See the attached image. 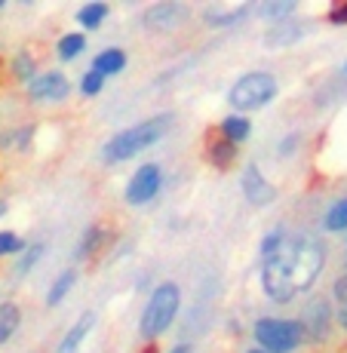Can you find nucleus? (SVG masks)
<instances>
[{
  "label": "nucleus",
  "mask_w": 347,
  "mask_h": 353,
  "mask_svg": "<svg viewBox=\"0 0 347 353\" xmlns=\"http://www.w3.org/2000/svg\"><path fill=\"white\" fill-rule=\"evenodd\" d=\"M323 228L329 230V234H341V230H347V196H341L338 203L329 206V212L323 215Z\"/></svg>",
  "instance_id": "24"
},
{
  "label": "nucleus",
  "mask_w": 347,
  "mask_h": 353,
  "mask_svg": "<svg viewBox=\"0 0 347 353\" xmlns=\"http://www.w3.org/2000/svg\"><path fill=\"white\" fill-rule=\"evenodd\" d=\"M10 71H12V77H16V80H22V83H31V80L37 77V62H34L31 52H16Z\"/></svg>",
  "instance_id": "25"
},
{
  "label": "nucleus",
  "mask_w": 347,
  "mask_h": 353,
  "mask_svg": "<svg viewBox=\"0 0 347 353\" xmlns=\"http://www.w3.org/2000/svg\"><path fill=\"white\" fill-rule=\"evenodd\" d=\"M126 68V52L120 50V46H108V50H101L99 56L92 59V71L101 74V77H114V74H120Z\"/></svg>",
  "instance_id": "16"
},
{
  "label": "nucleus",
  "mask_w": 347,
  "mask_h": 353,
  "mask_svg": "<svg viewBox=\"0 0 347 353\" xmlns=\"http://www.w3.org/2000/svg\"><path fill=\"white\" fill-rule=\"evenodd\" d=\"M43 252H46V246H43V243H31V246H25L22 252H19L16 274H19V276L31 274V270L37 268V261H40V258H43Z\"/></svg>",
  "instance_id": "26"
},
{
  "label": "nucleus",
  "mask_w": 347,
  "mask_h": 353,
  "mask_svg": "<svg viewBox=\"0 0 347 353\" xmlns=\"http://www.w3.org/2000/svg\"><path fill=\"white\" fill-rule=\"evenodd\" d=\"M215 129H219L228 141H234L237 148H240L243 141L252 135V123H249V117H243V114H228V117L219 120V126H215Z\"/></svg>",
  "instance_id": "17"
},
{
  "label": "nucleus",
  "mask_w": 347,
  "mask_h": 353,
  "mask_svg": "<svg viewBox=\"0 0 347 353\" xmlns=\"http://www.w3.org/2000/svg\"><path fill=\"white\" fill-rule=\"evenodd\" d=\"M246 16H249L246 3H240V6H209V10L203 12V19H206L212 28H230V25L243 22Z\"/></svg>",
  "instance_id": "14"
},
{
  "label": "nucleus",
  "mask_w": 347,
  "mask_h": 353,
  "mask_svg": "<svg viewBox=\"0 0 347 353\" xmlns=\"http://www.w3.org/2000/svg\"><path fill=\"white\" fill-rule=\"evenodd\" d=\"M332 295H335V301L338 304H344L347 301V274H341L335 280V286H332Z\"/></svg>",
  "instance_id": "31"
},
{
  "label": "nucleus",
  "mask_w": 347,
  "mask_h": 353,
  "mask_svg": "<svg viewBox=\"0 0 347 353\" xmlns=\"http://www.w3.org/2000/svg\"><path fill=\"white\" fill-rule=\"evenodd\" d=\"M92 329H95V314L92 310H86V314H80L77 323H74L71 329L62 335V341H59V347L52 353H80V347H83V341L90 338Z\"/></svg>",
  "instance_id": "13"
},
{
  "label": "nucleus",
  "mask_w": 347,
  "mask_h": 353,
  "mask_svg": "<svg viewBox=\"0 0 347 353\" xmlns=\"http://www.w3.org/2000/svg\"><path fill=\"white\" fill-rule=\"evenodd\" d=\"M335 320H338V325H341V329L347 332V301L338 304V316H335Z\"/></svg>",
  "instance_id": "33"
},
{
  "label": "nucleus",
  "mask_w": 347,
  "mask_h": 353,
  "mask_svg": "<svg viewBox=\"0 0 347 353\" xmlns=\"http://www.w3.org/2000/svg\"><path fill=\"white\" fill-rule=\"evenodd\" d=\"M298 6H295V0H264V3H258V16L261 19H268V22H286V19L295 12Z\"/></svg>",
  "instance_id": "23"
},
{
  "label": "nucleus",
  "mask_w": 347,
  "mask_h": 353,
  "mask_svg": "<svg viewBox=\"0 0 347 353\" xmlns=\"http://www.w3.org/2000/svg\"><path fill=\"white\" fill-rule=\"evenodd\" d=\"M188 19H190V6L179 3V0H160V3H151L141 12V25L148 31H175Z\"/></svg>",
  "instance_id": "8"
},
{
  "label": "nucleus",
  "mask_w": 347,
  "mask_h": 353,
  "mask_svg": "<svg viewBox=\"0 0 347 353\" xmlns=\"http://www.w3.org/2000/svg\"><path fill=\"white\" fill-rule=\"evenodd\" d=\"M3 215H6V203L0 200V219H3Z\"/></svg>",
  "instance_id": "36"
},
{
  "label": "nucleus",
  "mask_w": 347,
  "mask_h": 353,
  "mask_svg": "<svg viewBox=\"0 0 347 353\" xmlns=\"http://www.w3.org/2000/svg\"><path fill=\"white\" fill-rule=\"evenodd\" d=\"M301 34H304V28H298L295 22H277L264 31V46L283 50V46H292L295 40H301Z\"/></svg>",
  "instance_id": "15"
},
{
  "label": "nucleus",
  "mask_w": 347,
  "mask_h": 353,
  "mask_svg": "<svg viewBox=\"0 0 347 353\" xmlns=\"http://www.w3.org/2000/svg\"><path fill=\"white\" fill-rule=\"evenodd\" d=\"M179 307H181V289L179 283L166 280L160 286L151 289L148 295L145 307H141V316H139V335L145 338L148 344H154L163 332L172 329L175 316H179Z\"/></svg>",
  "instance_id": "2"
},
{
  "label": "nucleus",
  "mask_w": 347,
  "mask_h": 353,
  "mask_svg": "<svg viewBox=\"0 0 347 353\" xmlns=\"http://www.w3.org/2000/svg\"><path fill=\"white\" fill-rule=\"evenodd\" d=\"M77 286V268H68L62 274L52 280L50 292H46V307H59V304L65 301L68 295H71V289Z\"/></svg>",
  "instance_id": "19"
},
{
  "label": "nucleus",
  "mask_w": 347,
  "mask_h": 353,
  "mask_svg": "<svg viewBox=\"0 0 347 353\" xmlns=\"http://www.w3.org/2000/svg\"><path fill=\"white\" fill-rule=\"evenodd\" d=\"M83 50H86V34L83 31L62 34V37H59V43H56V56L62 59V62H74V59H77Z\"/></svg>",
  "instance_id": "22"
},
{
  "label": "nucleus",
  "mask_w": 347,
  "mask_h": 353,
  "mask_svg": "<svg viewBox=\"0 0 347 353\" xmlns=\"http://www.w3.org/2000/svg\"><path fill=\"white\" fill-rule=\"evenodd\" d=\"M141 353H160V350H157V344H145V347H141Z\"/></svg>",
  "instance_id": "35"
},
{
  "label": "nucleus",
  "mask_w": 347,
  "mask_h": 353,
  "mask_svg": "<svg viewBox=\"0 0 347 353\" xmlns=\"http://www.w3.org/2000/svg\"><path fill=\"white\" fill-rule=\"evenodd\" d=\"M240 188H243V196H246L249 206H270V203L277 200V188L270 185L268 179H264V172L255 166V163H249L246 169H243L240 175Z\"/></svg>",
  "instance_id": "10"
},
{
  "label": "nucleus",
  "mask_w": 347,
  "mask_h": 353,
  "mask_svg": "<svg viewBox=\"0 0 347 353\" xmlns=\"http://www.w3.org/2000/svg\"><path fill=\"white\" fill-rule=\"evenodd\" d=\"M326 19H329L332 25H347V0H341V3L332 6L329 16H326Z\"/></svg>",
  "instance_id": "30"
},
{
  "label": "nucleus",
  "mask_w": 347,
  "mask_h": 353,
  "mask_svg": "<svg viewBox=\"0 0 347 353\" xmlns=\"http://www.w3.org/2000/svg\"><path fill=\"white\" fill-rule=\"evenodd\" d=\"M243 353H264L261 347H249V350H243Z\"/></svg>",
  "instance_id": "37"
},
{
  "label": "nucleus",
  "mask_w": 347,
  "mask_h": 353,
  "mask_svg": "<svg viewBox=\"0 0 347 353\" xmlns=\"http://www.w3.org/2000/svg\"><path fill=\"white\" fill-rule=\"evenodd\" d=\"M261 289L264 295L274 304H289L298 295L292 286V274H289V255H286V243L277 255L264 258L261 261Z\"/></svg>",
  "instance_id": "6"
},
{
  "label": "nucleus",
  "mask_w": 347,
  "mask_h": 353,
  "mask_svg": "<svg viewBox=\"0 0 347 353\" xmlns=\"http://www.w3.org/2000/svg\"><path fill=\"white\" fill-rule=\"evenodd\" d=\"M160 188H163V169L157 163H145V166L135 169L132 179L126 181L123 200H126V206H148V203L160 194Z\"/></svg>",
  "instance_id": "7"
},
{
  "label": "nucleus",
  "mask_w": 347,
  "mask_h": 353,
  "mask_svg": "<svg viewBox=\"0 0 347 353\" xmlns=\"http://www.w3.org/2000/svg\"><path fill=\"white\" fill-rule=\"evenodd\" d=\"M22 325V307L16 301H0V344H6Z\"/></svg>",
  "instance_id": "21"
},
{
  "label": "nucleus",
  "mask_w": 347,
  "mask_h": 353,
  "mask_svg": "<svg viewBox=\"0 0 347 353\" xmlns=\"http://www.w3.org/2000/svg\"><path fill=\"white\" fill-rule=\"evenodd\" d=\"M111 16V6L105 3V0H90V3H83L77 10V22L83 25L86 31H95V28H101V22Z\"/></svg>",
  "instance_id": "20"
},
{
  "label": "nucleus",
  "mask_w": 347,
  "mask_h": 353,
  "mask_svg": "<svg viewBox=\"0 0 347 353\" xmlns=\"http://www.w3.org/2000/svg\"><path fill=\"white\" fill-rule=\"evenodd\" d=\"M295 141H298V135H295V132H292L289 139H283V145H280V157H289V154L295 151V148H292V145H295Z\"/></svg>",
  "instance_id": "32"
},
{
  "label": "nucleus",
  "mask_w": 347,
  "mask_h": 353,
  "mask_svg": "<svg viewBox=\"0 0 347 353\" xmlns=\"http://www.w3.org/2000/svg\"><path fill=\"white\" fill-rule=\"evenodd\" d=\"M71 92V80L65 71H43L28 83V96L31 101H62Z\"/></svg>",
  "instance_id": "9"
},
{
  "label": "nucleus",
  "mask_w": 347,
  "mask_h": 353,
  "mask_svg": "<svg viewBox=\"0 0 347 353\" xmlns=\"http://www.w3.org/2000/svg\"><path fill=\"white\" fill-rule=\"evenodd\" d=\"M169 353H190V347H188V344H175V347L169 350Z\"/></svg>",
  "instance_id": "34"
},
{
  "label": "nucleus",
  "mask_w": 347,
  "mask_h": 353,
  "mask_svg": "<svg viewBox=\"0 0 347 353\" xmlns=\"http://www.w3.org/2000/svg\"><path fill=\"white\" fill-rule=\"evenodd\" d=\"M286 255H289V274L295 292H308L323 274L326 264V249L314 236H298V240L286 243Z\"/></svg>",
  "instance_id": "4"
},
{
  "label": "nucleus",
  "mask_w": 347,
  "mask_h": 353,
  "mask_svg": "<svg viewBox=\"0 0 347 353\" xmlns=\"http://www.w3.org/2000/svg\"><path fill=\"white\" fill-rule=\"evenodd\" d=\"M329 325H332L329 301H314L308 310H304V320H301L304 338H310V341H323L326 332H329Z\"/></svg>",
  "instance_id": "12"
},
{
  "label": "nucleus",
  "mask_w": 347,
  "mask_h": 353,
  "mask_svg": "<svg viewBox=\"0 0 347 353\" xmlns=\"http://www.w3.org/2000/svg\"><path fill=\"white\" fill-rule=\"evenodd\" d=\"M274 99H277V77L270 71H246L228 90V105L234 108V114H243V117L268 108Z\"/></svg>",
  "instance_id": "3"
},
{
  "label": "nucleus",
  "mask_w": 347,
  "mask_h": 353,
  "mask_svg": "<svg viewBox=\"0 0 347 353\" xmlns=\"http://www.w3.org/2000/svg\"><path fill=\"white\" fill-rule=\"evenodd\" d=\"M101 90H105V77H101V74H95L90 68V71L80 77V92H83L86 99H92V96H99Z\"/></svg>",
  "instance_id": "28"
},
{
  "label": "nucleus",
  "mask_w": 347,
  "mask_h": 353,
  "mask_svg": "<svg viewBox=\"0 0 347 353\" xmlns=\"http://www.w3.org/2000/svg\"><path fill=\"white\" fill-rule=\"evenodd\" d=\"M203 145H206V148H203V151H206V160L212 163L215 169H221V172H224V169L234 166L237 154H240V148H237L234 141L224 139V135H221L215 126H212V129H206V135H203Z\"/></svg>",
  "instance_id": "11"
},
{
  "label": "nucleus",
  "mask_w": 347,
  "mask_h": 353,
  "mask_svg": "<svg viewBox=\"0 0 347 353\" xmlns=\"http://www.w3.org/2000/svg\"><path fill=\"white\" fill-rule=\"evenodd\" d=\"M25 246H28V243H25L19 234H12V230H0V258H6V255H19Z\"/></svg>",
  "instance_id": "27"
},
{
  "label": "nucleus",
  "mask_w": 347,
  "mask_h": 353,
  "mask_svg": "<svg viewBox=\"0 0 347 353\" xmlns=\"http://www.w3.org/2000/svg\"><path fill=\"white\" fill-rule=\"evenodd\" d=\"M105 243H108V228L101 225V221H99V225H90L83 230V236H80L74 258H77V261H86V258H92L101 246H105Z\"/></svg>",
  "instance_id": "18"
},
{
  "label": "nucleus",
  "mask_w": 347,
  "mask_h": 353,
  "mask_svg": "<svg viewBox=\"0 0 347 353\" xmlns=\"http://www.w3.org/2000/svg\"><path fill=\"white\" fill-rule=\"evenodd\" d=\"M0 10H3V0H0Z\"/></svg>",
  "instance_id": "38"
},
{
  "label": "nucleus",
  "mask_w": 347,
  "mask_h": 353,
  "mask_svg": "<svg viewBox=\"0 0 347 353\" xmlns=\"http://www.w3.org/2000/svg\"><path fill=\"white\" fill-rule=\"evenodd\" d=\"M344 74H347V62H344Z\"/></svg>",
  "instance_id": "39"
},
{
  "label": "nucleus",
  "mask_w": 347,
  "mask_h": 353,
  "mask_svg": "<svg viewBox=\"0 0 347 353\" xmlns=\"http://www.w3.org/2000/svg\"><path fill=\"white\" fill-rule=\"evenodd\" d=\"M283 243H286L283 228L270 230V234L261 240V261H264V258H270V255H277V252H280V249H283Z\"/></svg>",
  "instance_id": "29"
},
{
  "label": "nucleus",
  "mask_w": 347,
  "mask_h": 353,
  "mask_svg": "<svg viewBox=\"0 0 347 353\" xmlns=\"http://www.w3.org/2000/svg\"><path fill=\"white\" fill-rule=\"evenodd\" d=\"M252 338L264 353H295L304 341L301 323L283 316H261L252 325Z\"/></svg>",
  "instance_id": "5"
},
{
  "label": "nucleus",
  "mask_w": 347,
  "mask_h": 353,
  "mask_svg": "<svg viewBox=\"0 0 347 353\" xmlns=\"http://www.w3.org/2000/svg\"><path fill=\"white\" fill-rule=\"evenodd\" d=\"M172 120H175V114L163 111V114H154V117L139 120V123L114 132L111 139L101 145V160L105 163H126V160L139 157V154H145L148 148H154L163 135L169 132Z\"/></svg>",
  "instance_id": "1"
}]
</instances>
